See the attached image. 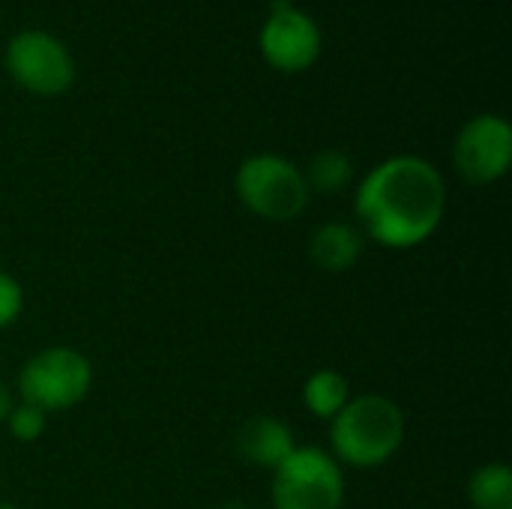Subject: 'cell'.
<instances>
[{"label": "cell", "instance_id": "9a60e30c", "mask_svg": "<svg viewBox=\"0 0 512 509\" xmlns=\"http://www.w3.org/2000/svg\"><path fill=\"white\" fill-rule=\"evenodd\" d=\"M21 312H24V288L12 273L0 270V330L12 327L21 318Z\"/></svg>", "mask_w": 512, "mask_h": 509}, {"label": "cell", "instance_id": "30bf717a", "mask_svg": "<svg viewBox=\"0 0 512 509\" xmlns=\"http://www.w3.org/2000/svg\"><path fill=\"white\" fill-rule=\"evenodd\" d=\"M366 237L351 222H324L312 231L309 258L324 273H348L363 258Z\"/></svg>", "mask_w": 512, "mask_h": 509}, {"label": "cell", "instance_id": "7a4b0ae2", "mask_svg": "<svg viewBox=\"0 0 512 509\" xmlns=\"http://www.w3.org/2000/svg\"><path fill=\"white\" fill-rule=\"evenodd\" d=\"M405 414L381 393L351 396L330 420V456L342 468L372 471L387 465L405 444Z\"/></svg>", "mask_w": 512, "mask_h": 509}, {"label": "cell", "instance_id": "7c38bea8", "mask_svg": "<svg viewBox=\"0 0 512 509\" xmlns=\"http://www.w3.org/2000/svg\"><path fill=\"white\" fill-rule=\"evenodd\" d=\"M468 501L474 509H512V471L504 462L480 465L468 480Z\"/></svg>", "mask_w": 512, "mask_h": 509}, {"label": "cell", "instance_id": "6da1fadb", "mask_svg": "<svg viewBox=\"0 0 512 509\" xmlns=\"http://www.w3.org/2000/svg\"><path fill=\"white\" fill-rule=\"evenodd\" d=\"M354 213L372 243L396 252L414 249L444 222L447 180L423 156H390L357 183Z\"/></svg>", "mask_w": 512, "mask_h": 509}, {"label": "cell", "instance_id": "8fae6325", "mask_svg": "<svg viewBox=\"0 0 512 509\" xmlns=\"http://www.w3.org/2000/svg\"><path fill=\"white\" fill-rule=\"evenodd\" d=\"M351 399V381L339 369H318L303 384V405L318 420H333Z\"/></svg>", "mask_w": 512, "mask_h": 509}, {"label": "cell", "instance_id": "ac0fdd59", "mask_svg": "<svg viewBox=\"0 0 512 509\" xmlns=\"http://www.w3.org/2000/svg\"><path fill=\"white\" fill-rule=\"evenodd\" d=\"M0 509H18V504H12V501H0Z\"/></svg>", "mask_w": 512, "mask_h": 509}, {"label": "cell", "instance_id": "e0dca14e", "mask_svg": "<svg viewBox=\"0 0 512 509\" xmlns=\"http://www.w3.org/2000/svg\"><path fill=\"white\" fill-rule=\"evenodd\" d=\"M216 509H249L243 501H225V504H219Z\"/></svg>", "mask_w": 512, "mask_h": 509}, {"label": "cell", "instance_id": "5b68a950", "mask_svg": "<svg viewBox=\"0 0 512 509\" xmlns=\"http://www.w3.org/2000/svg\"><path fill=\"white\" fill-rule=\"evenodd\" d=\"M273 509H342L345 468L321 447H300L273 471Z\"/></svg>", "mask_w": 512, "mask_h": 509}, {"label": "cell", "instance_id": "ba28073f", "mask_svg": "<svg viewBox=\"0 0 512 509\" xmlns=\"http://www.w3.org/2000/svg\"><path fill=\"white\" fill-rule=\"evenodd\" d=\"M453 165L471 186H492L512 165V126L501 114L471 117L453 141Z\"/></svg>", "mask_w": 512, "mask_h": 509}, {"label": "cell", "instance_id": "2e32d148", "mask_svg": "<svg viewBox=\"0 0 512 509\" xmlns=\"http://www.w3.org/2000/svg\"><path fill=\"white\" fill-rule=\"evenodd\" d=\"M12 405H15V396H12V390H9V384L0 378V423L9 417V411H12Z\"/></svg>", "mask_w": 512, "mask_h": 509}, {"label": "cell", "instance_id": "277c9868", "mask_svg": "<svg viewBox=\"0 0 512 509\" xmlns=\"http://www.w3.org/2000/svg\"><path fill=\"white\" fill-rule=\"evenodd\" d=\"M93 387V366L90 360L66 345L42 348L33 357L24 360L15 378V390L21 402L57 414L81 405Z\"/></svg>", "mask_w": 512, "mask_h": 509}, {"label": "cell", "instance_id": "8992f818", "mask_svg": "<svg viewBox=\"0 0 512 509\" xmlns=\"http://www.w3.org/2000/svg\"><path fill=\"white\" fill-rule=\"evenodd\" d=\"M9 78L33 96H63L75 84V57L60 36L27 27L18 30L3 51Z\"/></svg>", "mask_w": 512, "mask_h": 509}, {"label": "cell", "instance_id": "3957f363", "mask_svg": "<svg viewBox=\"0 0 512 509\" xmlns=\"http://www.w3.org/2000/svg\"><path fill=\"white\" fill-rule=\"evenodd\" d=\"M237 201L264 222H291L309 207L303 168L282 153H252L234 174Z\"/></svg>", "mask_w": 512, "mask_h": 509}, {"label": "cell", "instance_id": "5bb4252c", "mask_svg": "<svg viewBox=\"0 0 512 509\" xmlns=\"http://www.w3.org/2000/svg\"><path fill=\"white\" fill-rule=\"evenodd\" d=\"M3 423H6L9 435L18 444H36L45 435V429H48V414L33 408V405H27V402H15Z\"/></svg>", "mask_w": 512, "mask_h": 509}, {"label": "cell", "instance_id": "9c48e42d", "mask_svg": "<svg viewBox=\"0 0 512 509\" xmlns=\"http://www.w3.org/2000/svg\"><path fill=\"white\" fill-rule=\"evenodd\" d=\"M234 447L243 462L264 468V471H276L297 450V438L285 420L261 414V417L246 420L237 429Z\"/></svg>", "mask_w": 512, "mask_h": 509}, {"label": "cell", "instance_id": "52a82bcc", "mask_svg": "<svg viewBox=\"0 0 512 509\" xmlns=\"http://www.w3.org/2000/svg\"><path fill=\"white\" fill-rule=\"evenodd\" d=\"M258 51L276 72L297 75L318 63L324 51L321 24L294 0H270V12L258 33Z\"/></svg>", "mask_w": 512, "mask_h": 509}, {"label": "cell", "instance_id": "4fadbf2b", "mask_svg": "<svg viewBox=\"0 0 512 509\" xmlns=\"http://www.w3.org/2000/svg\"><path fill=\"white\" fill-rule=\"evenodd\" d=\"M303 177L309 183V192H321V195H336L345 186H351L354 180V162L345 150H321L309 159V165L303 168Z\"/></svg>", "mask_w": 512, "mask_h": 509}]
</instances>
